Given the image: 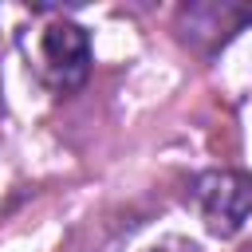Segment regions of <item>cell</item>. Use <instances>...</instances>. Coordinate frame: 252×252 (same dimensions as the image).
<instances>
[{
    "mask_svg": "<svg viewBox=\"0 0 252 252\" xmlns=\"http://www.w3.org/2000/svg\"><path fill=\"white\" fill-rule=\"evenodd\" d=\"M20 51L28 59V71L55 94L79 91L91 75V35L63 16L20 32Z\"/></svg>",
    "mask_w": 252,
    "mask_h": 252,
    "instance_id": "6da1fadb",
    "label": "cell"
},
{
    "mask_svg": "<svg viewBox=\"0 0 252 252\" xmlns=\"http://www.w3.org/2000/svg\"><path fill=\"white\" fill-rule=\"evenodd\" d=\"M150 252H201V248L189 244V240H161V244H154Z\"/></svg>",
    "mask_w": 252,
    "mask_h": 252,
    "instance_id": "3957f363",
    "label": "cell"
},
{
    "mask_svg": "<svg viewBox=\"0 0 252 252\" xmlns=\"http://www.w3.org/2000/svg\"><path fill=\"white\" fill-rule=\"evenodd\" d=\"M189 201L201 217V224L228 240L244 228L248 213H252V177L240 169H205L193 185H189Z\"/></svg>",
    "mask_w": 252,
    "mask_h": 252,
    "instance_id": "7a4b0ae2",
    "label": "cell"
}]
</instances>
